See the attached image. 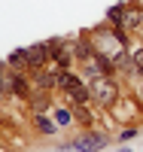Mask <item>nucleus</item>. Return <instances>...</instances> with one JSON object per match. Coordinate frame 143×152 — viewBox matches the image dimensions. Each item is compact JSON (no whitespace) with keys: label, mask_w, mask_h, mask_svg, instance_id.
Returning a JSON list of instances; mask_svg holds the SVG:
<instances>
[{"label":"nucleus","mask_w":143,"mask_h":152,"mask_svg":"<svg viewBox=\"0 0 143 152\" xmlns=\"http://www.w3.org/2000/svg\"><path fill=\"white\" fill-rule=\"evenodd\" d=\"M122 46H125V37H122L119 28L116 31H98V55L113 58V55L122 52Z\"/></svg>","instance_id":"nucleus-1"},{"label":"nucleus","mask_w":143,"mask_h":152,"mask_svg":"<svg viewBox=\"0 0 143 152\" xmlns=\"http://www.w3.org/2000/svg\"><path fill=\"white\" fill-rule=\"evenodd\" d=\"M88 91H92V97L98 100L100 107H113L116 97H119V88H116V82H110L107 76H98V79L88 85Z\"/></svg>","instance_id":"nucleus-2"},{"label":"nucleus","mask_w":143,"mask_h":152,"mask_svg":"<svg viewBox=\"0 0 143 152\" xmlns=\"http://www.w3.org/2000/svg\"><path fill=\"white\" fill-rule=\"evenodd\" d=\"M110 143V137L107 134H100V131H85V134H79L76 140L70 143L76 152H98V149H103Z\"/></svg>","instance_id":"nucleus-3"},{"label":"nucleus","mask_w":143,"mask_h":152,"mask_svg":"<svg viewBox=\"0 0 143 152\" xmlns=\"http://www.w3.org/2000/svg\"><path fill=\"white\" fill-rule=\"evenodd\" d=\"M49 55H52V52H49V46H46V43L31 46V49H28V67H31V70H43V67H46V61H49Z\"/></svg>","instance_id":"nucleus-4"},{"label":"nucleus","mask_w":143,"mask_h":152,"mask_svg":"<svg viewBox=\"0 0 143 152\" xmlns=\"http://www.w3.org/2000/svg\"><path fill=\"white\" fill-rule=\"evenodd\" d=\"M64 91L70 94V100H73V104H85V100L92 97V91H88V85H82V82L76 79L73 73H70V79H67V85H64Z\"/></svg>","instance_id":"nucleus-5"},{"label":"nucleus","mask_w":143,"mask_h":152,"mask_svg":"<svg viewBox=\"0 0 143 152\" xmlns=\"http://www.w3.org/2000/svg\"><path fill=\"white\" fill-rule=\"evenodd\" d=\"M9 88H12V91H15L18 97H28V94H31L28 79H21V76H12V79H9Z\"/></svg>","instance_id":"nucleus-6"},{"label":"nucleus","mask_w":143,"mask_h":152,"mask_svg":"<svg viewBox=\"0 0 143 152\" xmlns=\"http://www.w3.org/2000/svg\"><path fill=\"white\" fill-rule=\"evenodd\" d=\"M9 64L12 67H28V49H15L9 55Z\"/></svg>","instance_id":"nucleus-7"},{"label":"nucleus","mask_w":143,"mask_h":152,"mask_svg":"<svg viewBox=\"0 0 143 152\" xmlns=\"http://www.w3.org/2000/svg\"><path fill=\"white\" fill-rule=\"evenodd\" d=\"M122 24L125 28H143V12H125Z\"/></svg>","instance_id":"nucleus-8"},{"label":"nucleus","mask_w":143,"mask_h":152,"mask_svg":"<svg viewBox=\"0 0 143 152\" xmlns=\"http://www.w3.org/2000/svg\"><path fill=\"white\" fill-rule=\"evenodd\" d=\"M107 18H110V24H122V18H125V6H110Z\"/></svg>","instance_id":"nucleus-9"},{"label":"nucleus","mask_w":143,"mask_h":152,"mask_svg":"<svg viewBox=\"0 0 143 152\" xmlns=\"http://www.w3.org/2000/svg\"><path fill=\"white\" fill-rule=\"evenodd\" d=\"M37 128H40L43 134H55V125H52L46 116H40V113H37Z\"/></svg>","instance_id":"nucleus-10"},{"label":"nucleus","mask_w":143,"mask_h":152,"mask_svg":"<svg viewBox=\"0 0 143 152\" xmlns=\"http://www.w3.org/2000/svg\"><path fill=\"white\" fill-rule=\"evenodd\" d=\"M70 119H73L70 110H55V122H58V125H70Z\"/></svg>","instance_id":"nucleus-11"},{"label":"nucleus","mask_w":143,"mask_h":152,"mask_svg":"<svg viewBox=\"0 0 143 152\" xmlns=\"http://www.w3.org/2000/svg\"><path fill=\"white\" fill-rule=\"evenodd\" d=\"M131 61H134V70H137V73H143V49H137V52L131 55Z\"/></svg>","instance_id":"nucleus-12"},{"label":"nucleus","mask_w":143,"mask_h":152,"mask_svg":"<svg viewBox=\"0 0 143 152\" xmlns=\"http://www.w3.org/2000/svg\"><path fill=\"white\" fill-rule=\"evenodd\" d=\"M6 88H9V79H6V76H3V67H0V97L6 94Z\"/></svg>","instance_id":"nucleus-13"},{"label":"nucleus","mask_w":143,"mask_h":152,"mask_svg":"<svg viewBox=\"0 0 143 152\" xmlns=\"http://www.w3.org/2000/svg\"><path fill=\"white\" fill-rule=\"evenodd\" d=\"M119 152H131V149H119Z\"/></svg>","instance_id":"nucleus-14"}]
</instances>
